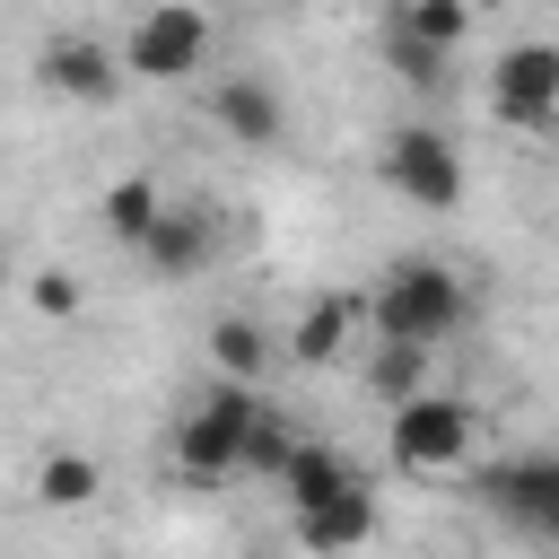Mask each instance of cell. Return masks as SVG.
<instances>
[{
	"mask_svg": "<svg viewBox=\"0 0 559 559\" xmlns=\"http://www.w3.org/2000/svg\"><path fill=\"white\" fill-rule=\"evenodd\" d=\"M210 367H218V376H245V384H253V376L271 367V332H262L253 314H218V323H210Z\"/></svg>",
	"mask_w": 559,
	"mask_h": 559,
	"instance_id": "cell-14",
	"label": "cell"
},
{
	"mask_svg": "<svg viewBox=\"0 0 559 559\" xmlns=\"http://www.w3.org/2000/svg\"><path fill=\"white\" fill-rule=\"evenodd\" d=\"M35 79H44L52 96H79V105H105V96L122 87V61H114L105 44H87V35H52V44L35 52Z\"/></svg>",
	"mask_w": 559,
	"mask_h": 559,
	"instance_id": "cell-9",
	"label": "cell"
},
{
	"mask_svg": "<svg viewBox=\"0 0 559 559\" xmlns=\"http://www.w3.org/2000/svg\"><path fill=\"white\" fill-rule=\"evenodd\" d=\"M253 402H262V393H253L245 376H218V384L175 419V472H183V480H201V489H210V480H227V472H236V437H245Z\"/></svg>",
	"mask_w": 559,
	"mask_h": 559,
	"instance_id": "cell-3",
	"label": "cell"
},
{
	"mask_svg": "<svg viewBox=\"0 0 559 559\" xmlns=\"http://www.w3.org/2000/svg\"><path fill=\"white\" fill-rule=\"evenodd\" d=\"M157 280H192V271H210V253H218V218H210V201H157V218L140 227V245H131Z\"/></svg>",
	"mask_w": 559,
	"mask_h": 559,
	"instance_id": "cell-8",
	"label": "cell"
},
{
	"mask_svg": "<svg viewBox=\"0 0 559 559\" xmlns=\"http://www.w3.org/2000/svg\"><path fill=\"white\" fill-rule=\"evenodd\" d=\"M0 280H9V253H0Z\"/></svg>",
	"mask_w": 559,
	"mask_h": 559,
	"instance_id": "cell-22",
	"label": "cell"
},
{
	"mask_svg": "<svg viewBox=\"0 0 559 559\" xmlns=\"http://www.w3.org/2000/svg\"><path fill=\"white\" fill-rule=\"evenodd\" d=\"M157 201H166V192H157L148 175H122V183H105V236H114V245H140V227L157 218Z\"/></svg>",
	"mask_w": 559,
	"mask_h": 559,
	"instance_id": "cell-17",
	"label": "cell"
},
{
	"mask_svg": "<svg viewBox=\"0 0 559 559\" xmlns=\"http://www.w3.org/2000/svg\"><path fill=\"white\" fill-rule=\"evenodd\" d=\"M384 61H393V79H411V87H445V44H419L411 26H384Z\"/></svg>",
	"mask_w": 559,
	"mask_h": 559,
	"instance_id": "cell-20",
	"label": "cell"
},
{
	"mask_svg": "<svg viewBox=\"0 0 559 559\" xmlns=\"http://www.w3.org/2000/svg\"><path fill=\"white\" fill-rule=\"evenodd\" d=\"M384 183H393L411 210H454V201H463V157H454L445 131L402 122V131L384 140Z\"/></svg>",
	"mask_w": 559,
	"mask_h": 559,
	"instance_id": "cell-5",
	"label": "cell"
},
{
	"mask_svg": "<svg viewBox=\"0 0 559 559\" xmlns=\"http://www.w3.org/2000/svg\"><path fill=\"white\" fill-rule=\"evenodd\" d=\"M480 498H489L515 533L550 542V533H559V454H515V463H489V472H480Z\"/></svg>",
	"mask_w": 559,
	"mask_h": 559,
	"instance_id": "cell-7",
	"label": "cell"
},
{
	"mask_svg": "<svg viewBox=\"0 0 559 559\" xmlns=\"http://www.w3.org/2000/svg\"><path fill=\"white\" fill-rule=\"evenodd\" d=\"M393 26H411L419 44H463L472 35V0H393Z\"/></svg>",
	"mask_w": 559,
	"mask_h": 559,
	"instance_id": "cell-18",
	"label": "cell"
},
{
	"mask_svg": "<svg viewBox=\"0 0 559 559\" xmlns=\"http://www.w3.org/2000/svg\"><path fill=\"white\" fill-rule=\"evenodd\" d=\"M472 402H454V393H402L393 402V463L402 472H454L463 454H472Z\"/></svg>",
	"mask_w": 559,
	"mask_h": 559,
	"instance_id": "cell-4",
	"label": "cell"
},
{
	"mask_svg": "<svg viewBox=\"0 0 559 559\" xmlns=\"http://www.w3.org/2000/svg\"><path fill=\"white\" fill-rule=\"evenodd\" d=\"M210 114H218V131L245 140V148H280V140H288V105H280L271 79H218V87H210Z\"/></svg>",
	"mask_w": 559,
	"mask_h": 559,
	"instance_id": "cell-11",
	"label": "cell"
},
{
	"mask_svg": "<svg viewBox=\"0 0 559 559\" xmlns=\"http://www.w3.org/2000/svg\"><path fill=\"white\" fill-rule=\"evenodd\" d=\"M367 384H376V402L419 393V384H428V349H419V341H384V349L367 358Z\"/></svg>",
	"mask_w": 559,
	"mask_h": 559,
	"instance_id": "cell-19",
	"label": "cell"
},
{
	"mask_svg": "<svg viewBox=\"0 0 559 559\" xmlns=\"http://www.w3.org/2000/svg\"><path fill=\"white\" fill-rule=\"evenodd\" d=\"M288 515H297V542L306 550H358L376 533V489L367 480H341V489H323V498H306Z\"/></svg>",
	"mask_w": 559,
	"mask_h": 559,
	"instance_id": "cell-10",
	"label": "cell"
},
{
	"mask_svg": "<svg viewBox=\"0 0 559 559\" xmlns=\"http://www.w3.org/2000/svg\"><path fill=\"white\" fill-rule=\"evenodd\" d=\"M201 61H210V9H192V0H148L122 35V70L148 87H183Z\"/></svg>",
	"mask_w": 559,
	"mask_h": 559,
	"instance_id": "cell-2",
	"label": "cell"
},
{
	"mask_svg": "<svg viewBox=\"0 0 559 559\" xmlns=\"http://www.w3.org/2000/svg\"><path fill=\"white\" fill-rule=\"evenodd\" d=\"M288 445H297V428H288V419H280L271 402H253V419H245V437H236V472H253V480H271Z\"/></svg>",
	"mask_w": 559,
	"mask_h": 559,
	"instance_id": "cell-15",
	"label": "cell"
},
{
	"mask_svg": "<svg viewBox=\"0 0 559 559\" xmlns=\"http://www.w3.org/2000/svg\"><path fill=\"white\" fill-rule=\"evenodd\" d=\"M358 323H367V297H341V288H332V297H314V306L297 314L288 358H297V367H332V358L358 341Z\"/></svg>",
	"mask_w": 559,
	"mask_h": 559,
	"instance_id": "cell-12",
	"label": "cell"
},
{
	"mask_svg": "<svg viewBox=\"0 0 559 559\" xmlns=\"http://www.w3.org/2000/svg\"><path fill=\"white\" fill-rule=\"evenodd\" d=\"M367 323H376V341H419V349H437V341L463 323V280H454L445 262H393V271L376 280V297H367Z\"/></svg>",
	"mask_w": 559,
	"mask_h": 559,
	"instance_id": "cell-1",
	"label": "cell"
},
{
	"mask_svg": "<svg viewBox=\"0 0 559 559\" xmlns=\"http://www.w3.org/2000/svg\"><path fill=\"white\" fill-rule=\"evenodd\" d=\"M35 306H44V314H70V306H79V280L44 271V280H35Z\"/></svg>",
	"mask_w": 559,
	"mask_h": 559,
	"instance_id": "cell-21",
	"label": "cell"
},
{
	"mask_svg": "<svg viewBox=\"0 0 559 559\" xmlns=\"http://www.w3.org/2000/svg\"><path fill=\"white\" fill-rule=\"evenodd\" d=\"M341 480H367V472H358L349 454H332V445H306V437H297V445L280 454V472H271V489H280L288 507H306V498H323V489H341Z\"/></svg>",
	"mask_w": 559,
	"mask_h": 559,
	"instance_id": "cell-13",
	"label": "cell"
},
{
	"mask_svg": "<svg viewBox=\"0 0 559 559\" xmlns=\"http://www.w3.org/2000/svg\"><path fill=\"white\" fill-rule=\"evenodd\" d=\"M489 114L515 122V131H550L559 114V52L550 44H515L489 61Z\"/></svg>",
	"mask_w": 559,
	"mask_h": 559,
	"instance_id": "cell-6",
	"label": "cell"
},
{
	"mask_svg": "<svg viewBox=\"0 0 559 559\" xmlns=\"http://www.w3.org/2000/svg\"><path fill=\"white\" fill-rule=\"evenodd\" d=\"M96 489H105L96 454H44V463H35V498H44V507H87Z\"/></svg>",
	"mask_w": 559,
	"mask_h": 559,
	"instance_id": "cell-16",
	"label": "cell"
}]
</instances>
